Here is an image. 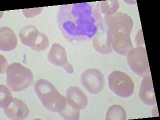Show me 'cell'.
Listing matches in <instances>:
<instances>
[{
	"label": "cell",
	"instance_id": "obj_8",
	"mask_svg": "<svg viewBox=\"0 0 160 120\" xmlns=\"http://www.w3.org/2000/svg\"><path fill=\"white\" fill-rule=\"evenodd\" d=\"M92 46L98 52L102 55H108L113 52L111 34L105 26L92 38Z\"/></svg>",
	"mask_w": 160,
	"mask_h": 120
},
{
	"label": "cell",
	"instance_id": "obj_4",
	"mask_svg": "<svg viewBox=\"0 0 160 120\" xmlns=\"http://www.w3.org/2000/svg\"><path fill=\"white\" fill-rule=\"evenodd\" d=\"M104 22L112 36H130L134 26L132 18L128 14L121 12H117L112 15L105 16Z\"/></svg>",
	"mask_w": 160,
	"mask_h": 120
},
{
	"label": "cell",
	"instance_id": "obj_19",
	"mask_svg": "<svg viewBox=\"0 0 160 120\" xmlns=\"http://www.w3.org/2000/svg\"><path fill=\"white\" fill-rule=\"evenodd\" d=\"M50 46V40L46 34L41 32L39 33L30 47L31 49L37 52L44 51Z\"/></svg>",
	"mask_w": 160,
	"mask_h": 120
},
{
	"label": "cell",
	"instance_id": "obj_9",
	"mask_svg": "<svg viewBox=\"0 0 160 120\" xmlns=\"http://www.w3.org/2000/svg\"><path fill=\"white\" fill-rule=\"evenodd\" d=\"M67 104L76 110L85 109L88 104L87 96L82 90L78 87L68 88L66 92Z\"/></svg>",
	"mask_w": 160,
	"mask_h": 120
},
{
	"label": "cell",
	"instance_id": "obj_1",
	"mask_svg": "<svg viewBox=\"0 0 160 120\" xmlns=\"http://www.w3.org/2000/svg\"><path fill=\"white\" fill-rule=\"evenodd\" d=\"M57 24L63 37L73 44L92 39L104 26L101 14L91 2L60 6Z\"/></svg>",
	"mask_w": 160,
	"mask_h": 120
},
{
	"label": "cell",
	"instance_id": "obj_7",
	"mask_svg": "<svg viewBox=\"0 0 160 120\" xmlns=\"http://www.w3.org/2000/svg\"><path fill=\"white\" fill-rule=\"evenodd\" d=\"M43 106L49 111L59 114L66 106V99L57 89L45 94L40 99Z\"/></svg>",
	"mask_w": 160,
	"mask_h": 120
},
{
	"label": "cell",
	"instance_id": "obj_10",
	"mask_svg": "<svg viewBox=\"0 0 160 120\" xmlns=\"http://www.w3.org/2000/svg\"><path fill=\"white\" fill-rule=\"evenodd\" d=\"M3 111L7 117L12 120H23L29 115V108L26 104L20 99L14 98L11 104Z\"/></svg>",
	"mask_w": 160,
	"mask_h": 120
},
{
	"label": "cell",
	"instance_id": "obj_18",
	"mask_svg": "<svg viewBox=\"0 0 160 120\" xmlns=\"http://www.w3.org/2000/svg\"><path fill=\"white\" fill-rule=\"evenodd\" d=\"M127 113L124 108L119 105H112L108 109L106 120H126Z\"/></svg>",
	"mask_w": 160,
	"mask_h": 120
},
{
	"label": "cell",
	"instance_id": "obj_5",
	"mask_svg": "<svg viewBox=\"0 0 160 120\" xmlns=\"http://www.w3.org/2000/svg\"><path fill=\"white\" fill-rule=\"evenodd\" d=\"M127 56L128 64L135 74L142 77L150 74L149 61L145 47L134 48Z\"/></svg>",
	"mask_w": 160,
	"mask_h": 120
},
{
	"label": "cell",
	"instance_id": "obj_22",
	"mask_svg": "<svg viewBox=\"0 0 160 120\" xmlns=\"http://www.w3.org/2000/svg\"><path fill=\"white\" fill-rule=\"evenodd\" d=\"M43 8H37L33 9H22V14L27 18H31L37 15H39L42 11Z\"/></svg>",
	"mask_w": 160,
	"mask_h": 120
},
{
	"label": "cell",
	"instance_id": "obj_16",
	"mask_svg": "<svg viewBox=\"0 0 160 120\" xmlns=\"http://www.w3.org/2000/svg\"><path fill=\"white\" fill-rule=\"evenodd\" d=\"M96 7L101 14L107 16L117 12L120 8V5L116 0H107L98 2Z\"/></svg>",
	"mask_w": 160,
	"mask_h": 120
},
{
	"label": "cell",
	"instance_id": "obj_15",
	"mask_svg": "<svg viewBox=\"0 0 160 120\" xmlns=\"http://www.w3.org/2000/svg\"><path fill=\"white\" fill-rule=\"evenodd\" d=\"M39 32L36 27L32 25H27L19 32V39L22 45L30 47Z\"/></svg>",
	"mask_w": 160,
	"mask_h": 120
},
{
	"label": "cell",
	"instance_id": "obj_20",
	"mask_svg": "<svg viewBox=\"0 0 160 120\" xmlns=\"http://www.w3.org/2000/svg\"><path fill=\"white\" fill-rule=\"evenodd\" d=\"M14 98L11 90L5 85H0V108L5 109L11 104Z\"/></svg>",
	"mask_w": 160,
	"mask_h": 120
},
{
	"label": "cell",
	"instance_id": "obj_13",
	"mask_svg": "<svg viewBox=\"0 0 160 120\" xmlns=\"http://www.w3.org/2000/svg\"><path fill=\"white\" fill-rule=\"evenodd\" d=\"M18 40L13 30L8 27L0 28V50L4 52H10L17 46Z\"/></svg>",
	"mask_w": 160,
	"mask_h": 120
},
{
	"label": "cell",
	"instance_id": "obj_25",
	"mask_svg": "<svg viewBox=\"0 0 160 120\" xmlns=\"http://www.w3.org/2000/svg\"><path fill=\"white\" fill-rule=\"evenodd\" d=\"M124 2L129 5H135L137 4V2L135 1H124Z\"/></svg>",
	"mask_w": 160,
	"mask_h": 120
},
{
	"label": "cell",
	"instance_id": "obj_11",
	"mask_svg": "<svg viewBox=\"0 0 160 120\" xmlns=\"http://www.w3.org/2000/svg\"><path fill=\"white\" fill-rule=\"evenodd\" d=\"M139 97L144 104L153 106L157 104L152 78L150 74L143 77L139 90Z\"/></svg>",
	"mask_w": 160,
	"mask_h": 120
},
{
	"label": "cell",
	"instance_id": "obj_17",
	"mask_svg": "<svg viewBox=\"0 0 160 120\" xmlns=\"http://www.w3.org/2000/svg\"><path fill=\"white\" fill-rule=\"evenodd\" d=\"M34 91L40 100L45 94L56 89L54 85L48 80L39 79L35 82Z\"/></svg>",
	"mask_w": 160,
	"mask_h": 120
},
{
	"label": "cell",
	"instance_id": "obj_24",
	"mask_svg": "<svg viewBox=\"0 0 160 120\" xmlns=\"http://www.w3.org/2000/svg\"><path fill=\"white\" fill-rule=\"evenodd\" d=\"M62 69L65 70V71L67 72L68 74H72L74 72V69L72 65L70 64L69 61H68L66 64L62 67Z\"/></svg>",
	"mask_w": 160,
	"mask_h": 120
},
{
	"label": "cell",
	"instance_id": "obj_6",
	"mask_svg": "<svg viewBox=\"0 0 160 120\" xmlns=\"http://www.w3.org/2000/svg\"><path fill=\"white\" fill-rule=\"evenodd\" d=\"M81 82L83 87L92 95L101 92L105 86L104 75L97 69L85 70L81 77Z\"/></svg>",
	"mask_w": 160,
	"mask_h": 120
},
{
	"label": "cell",
	"instance_id": "obj_3",
	"mask_svg": "<svg viewBox=\"0 0 160 120\" xmlns=\"http://www.w3.org/2000/svg\"><path fill=\"white\" fill-rule=\"evenodd\" d=\"M108 84L111 91L120 97L127 98L134 93V82L129 75L123 72L112 71L108 77Z\"/></svg>",
	"mask_w": 160,
	"mask_h": 120
},
{
	"label": "cell",
	"instance_id": "obj_21",
	"mask_svg": "<svg viewBox=\"0 0 160 120\" xmlns=\"http://www.w3.org/2000/svg\"><path fill=\"white\" fill-rule=\"evenodd\" d=\"M59 114L65 120H78L80 119V111L73 109L67 104L64 110Z\"/></svg>",
	"mask_w": 160,
	"mask_h": 120
},
{
	"label": "cell",
	"instance_id": "obj_12",
	"mask_svg": "<svg viewBox=\"0 0 160 120\" xmlns=\"http://www.w3.org/2000/svg\"><path fill=\"white\" fill-rule=\"evenodd\" d=\"M113 51L122 56H127L134 49L130 36L116 35L112 36Z\"/></svg>",
	"mask_w": 160,
	"mask_h": 120
},
{
	"label": "cell",
	"instance_id": "obj_23",
	"mask_svg": "<svg viewBox=\"0 0 160 120\" xmlns=\"http://www.w3.org/2000/svg\"><path fill=\"white\" fill-rule=\"evenodd\" d=\"M142 33V30L140 29L136 36V42L137 45V47H145V42L143 39V35Z\"/></svg>",
	"mask_w": 160,
	"mask_h": 120
},
{
	"label": "cell",
	"instance_id": "obj_14",
	"mask_svg": "<svg viewBox=\"0 0 160 120\" xmlns=\"http://www.w3.org/2000/svg\"><path fill=\"white\" fill-rule=\"evenodd\" d=\"M47 59L52 65L62 67L68 61L66 51L58 43L52 44L48 54Z\"/></svg>",
	"mask_w": 160,
	"mask_h": 120
},
{
	"label": "cell",
	"instance_id": "obj_2",
	"mask_svg": "<svg viewBox=\"0 0 160 120\" xmlns=\"http://www.w3.org/2000/svg\"><path fill=\"white\" fill-rule=\"evenodd\" d=\"M8 87L14 92H22L30 87L34 82L32 72L19 62L9 65L6 70Z\"/></svg>",
	"mask_w": 160,
	"mask_h": 120
}]
</instances>
